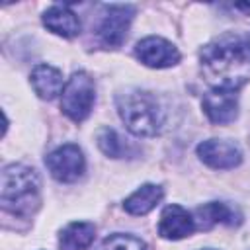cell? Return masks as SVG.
Returning <instances> with one entry per match:
<instances>
[{"label": "cell", "mask_w": 250, "mask_h": 250, "mask_svg": "<svg viewBox=\"0 0 250 250\" xmlns=\"http://www.w3.org/2000/svg\"><path fill=\"white\" fill-rule=\"evenodd\" d=\"M199 61L211 90L234 92L250 80V41L238 35L227 33L207 43Z\"/></svg>", "instance_id": "obj_1"}, {"label": "cell", "mask_w": 250, "mask_h": 250, "mask_svg": "<svg viewBox=\"0 0 250 250\" xmlns=\"http://www.w3.org/2000/svg\"><path fill=\"white\" fill-rule=\"evenodd\" d=\"M117 111L125 127L137 137H156L164 127V107L145 90H125L117 96Z\"/></svg>", "instance_id": "obj_2"}, {"label": "cell", "mask_w": 250, "mask_h": 250, "mask_svg": "<svg viewBox=\"0 0 250 250\" xmlns=\"http://www.w3.org/2000/svg\"><path fill=\"white\" fill-rule=\"evenodd\" d=\"M39 176L23 164H8L2 170V209L14 217H29L39 207Z\"/></svg>", "instance_id": "obj_3"}, {"label": "cell", "mask_w": 250, "mask_h": 250, "mask_svg": "<svg viewBox=\"0 0 250 250\" xmlns=\"http://www.w3.org/2000/svg\"><path fill=\"white\" fill-rule=\"evenodd\" d=\"M94 102H96L94 80L90 78V74H86L82 70L74 72L62 90V98H61L62 113L68 119H72L74 123H80L90 115Z\"/></svg>", "instance_id": "obj_4"}, {"label": "cell", "mask_w": 250, "mask_h": 250, "mask_svg": "<svg viewBox=\"0 0 250 250\" xmlns=\"http://www.w3.org/2000/svg\"><path fill=\"white\" fill-rule=\"evenodd\" d=\"M102 10L104 12L100 14L102 18H100L98 27H96L100 43L107 49L121 47L125 37H127L129 25L133 21L135 6H131V4H107Z\"/></svg>", "instance_id": "obj_5"}, {"label": "cell", "mask_w": 250, "mask_h": 250, "mask_svg": "<svg viewBox=\"0 0 250 250\" xmlns=\"http://www.w3.org/2000/svg\"><path fill=\"white\" fill-rule=\"evenodd\" d=\"M45 164H47L51 176L64 184L76 182L78 178H82V174L86 170V158H84L80 146L72 145V143H66V145L55 148L53 152H49L45 158Z\"/></svg>", "instance_id": "obj_6"}, {"label": "cell", "mask_w": 250, "mask_h": 250, "mask_svg": "<svg viewBox=\"0 0 250 250\" xmlns=\"http://www.w3.org/2000/svg\"><path fill=\"white\" fill-rule=\"evenodd\" d=\"M137 59L150 68H168L180 62V51L164 37H145L135 45Z\"/></svg>", "instance_id": "obj_7"}, {"label": "cell", "mask_w": 250, "mask_h": 250, "mask_svg": "<svg viewBox=\"0 0 250 250\" xmlns=\"http://www.w3.org/2000/svg\"><path fill=\"white\" fill-rule=\"evenodd\" d=\"M197 156L203 164L215 170H230L242 162V152L232 141L207 139L197 145Z\"/></svg>", "instance_id": "obj_8"}, {"label": "cell", "mask_w": 250, "mask_h": 250, "mask_svg": "<svg viewBox=\"0 0 250 250\" xmlns=\"http://www.w3.org/2000/svg\"><path fill=\"white\" fill-rule=\"evenodd\" d=\"M201 105L207 119L215 125H227L238 117V98L229 90H209Z\"/></svg>", "instance_id": "obj_9"}, {"label": "cell", "mask_w": 250, "mask_h": 250, "mask_svg": "<svg viewBox=\"0 0 250 250\" xmlns=\"http://www.w3.org/2000/svg\"><path fill=\"white\" fill-rule=\"evenodd\" d=\"M195 230L193 217L182 205H168L164 207L160 221H158V234L168 240H180L189 236Z\"/></svg>", "instance_id": "obj_10"}, {"label": "cell", "mask_w": 250, "mask_h": 250, "mask_svg": "<svg viewBox=\"0 0 250 250\" xmlns=\"http://www.w3.org/2000/svg\"><path fill=\"white\" fill-rule=\"evenodd\" d=\"M43 23L47 29L66 39L76 37L80 33V20L66 4H55L47 8L43 14Z\"/></svg>", "instance_id": "obj_11"}, {"label": "cell", "mask_w": 250, "mask_h": 250, "mask_svg": "<svg viewBox=\"0 0 250 250\" xmlns=\"http://www.w3.org/2000/svg\"><path fill=\"white\" fill-rule=\"evenodd\" d=\"M31 86L41 100H53L62 94V72L51 64H37L31 70Z\"/></svg>", "instance_id": "obj_12"}, {"label": "cell", "mask_w": 250, "mask_h": 250, "mask_svg": "<svg viewBox=\"0 0 250 250\" xmlns=\"http://www.w3.org/2000/svg\"><path fill=\"white\" fill-rule=\"evenodd\" d=\"M164 191L160 186L156 184H143L137 191H133L125 201H123V209L129 213V215H146L148 211H152L160 199H162Z\"/></svg>", "instance_id": "obj_13"}, {"label": "cell", "mask_w": 250, "mask_h": 250, "mask_svg": "<svg viewBox=\"0 0 250 250\" xmlns=\"http://www.w3.org/2000/svg\"><path fill=\"white\" fill-rule=\"evenodd\" d=\"M96 238V227L86 221H76L61 230L59 246L61 250H86Z\"/></svg>", "instance_id": "obj_14"}, {"label": "cell", "mask_w": 250, "mask_h": 250, "mask_svg": "<svg viewBox=\"0 0 250 250\" xmlns=\"http://www.w3.org/2000/svg\"><path fill=\"white\" fill-rule=\"evenodd\" d=\"M195 229H203L209 230L215 225H236L238 221H234V211L221 201H211L205 203L203 207H197L195 211Z\"/></svg>", "instance_id": "obj_15"}, {"label": "cell", "mask_w": 250, "mask_h": 250, "mask_svg": "<svg viewBox=\"0 0 250 250\" xmlns=\"http://www.w3.org/2000/svg\"><path fill=\"white\" fill-rule=\"evenodd\" d=\"M96 250H146V246L141 238H137L133 234L115 232V234L105 236Z\"/></svg>", "instance_id": "obj_16"}, {"label": "cell", "mask_w": 250, "mask_h": 250, "mask_svg": "<svg viewBox=\"0 0 250 250\" xmlns=\"http://www.w3.org/2000/svg\"><path fill=\"white\" fill-rule=\"evenodd\" d=\"M96 139H98L100 150H102L105 156H109V158H121V156H123L125 145H123V141L119 139V135H117L113 129H109V127L100 129Z\"/></svg>", "instance_id": "obj_17"}, {"label": "cell", "mask_w": 250, "mask_h": 250, "mask_svg": "<svg viewBox=\"0 0 250 250\" xmlns=\"http://www.w3.org/2000/svg\"><path fill=\"white\" fill-rule=\"evenodd\" d=\"M234 8L236 10H242L246 16H250V2H238V4H234Z\"/></svg>", "instance_id": "obj_18"}, {"label": "cell", "mask_w": 250, "mask_h": 250, "mask_svg": "<svg viewBox=\"0 0 250 250\" xmlns=\"http://www.w3.org/2000/svg\"><path fill=\"white\" fill-rule=\"evenodd\" d=\"M203 250H215V248H203Z\"/></svg>", "instance_id": "obj_19"}]
</instances>
